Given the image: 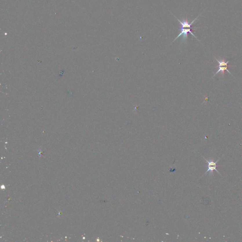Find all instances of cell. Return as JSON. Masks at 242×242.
<instances>
[{"instance_id": "3", "label": "cell", "mask_w": 242, "mask_h": 242, "mask_svg": "<svg viewBox=\"0 0 242 242\" xmlns=\"http://www.w3.org/2000/svg\"><path fill=\"white\" fill-rule=\"evenodd\" d=\"M228 67L229 66H218V68H219V70H218L217 71L216 73L214 75V76H213V77L215 76L217 74H218L219 72H221L222 74L224 75V72L225 70H226V71H227V72H229V74H230L231 75H232L231 74V73L230 72L229 70H228Z\"/></svg>"}, {"instance_id": "4", "label": "cell", "mask_w": 242, "mask_h": 242, "mask_svg": "<svg viewBox=\"0 0 242 242\" xmlns=\"http://www.w3.org/2000/svg\"><path fill=\"white\" fill-rule=\"evenodd\" d=\"M215 58L216 59V60L218 62V63H219L218 66H229L228 65L229 61H228V62H226L224 59H223L221 61H219L218 60V59L216 58L215 57Z\"/></svg>"}, {"instance_id": "2", "label": "cell", "mask_w": 242, "mask_h": 242, "mask_svg": "<svg viewBox=\"0 0 242 242\" xmlns=\"http://www.w3.org/2000/svg\"><path fill=\"white\" fill-rule=\"evenodd\" d=\"M181 30V32L178 35V36L176 37L175 39L173 41H175L176 39H178V37H180V36H183V40H185L186 39L187 37V35H188V33H190L191 34L192 36H194L196 39H197V37L195 36V35H194V34L192 33V29L191 28H188V29H185V28H180Z\"/></svg>"}, {"instance_id": "1", "label": "cell", "mask_w": 242, "mask_h": 242, "mask_svg": "<svg viewBox=\"0 0 242 242\" xmlns=\"http://www.w3.org/2000/svg\"><path fill=\"white\" fill-rule=\"evenodd\" d=\"M204 159L208 163L207 170L206 172H205V174H206L208 172H210V176L213 175V171H214V170L216 171V172H218L219 174H220V173L216 170V167H218L217 163L219 161L220 159H219V160H217L216 162H214L213 161V160H211V159L208 160L206 159H205L204 158Z\"/></svg>"}]
</instances>
